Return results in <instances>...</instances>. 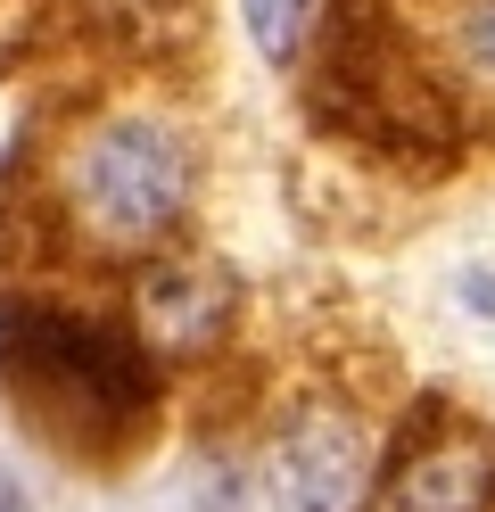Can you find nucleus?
<instances>
[{
  "label": "nucleus",
  "instance_id": "obj_4",
  "mask_svg": "<svg viewBox=\"0 0 495 512\" xmlns=\"http://www.w3.org/2000/svg\"><path fill=\"white\" fill-rule=\"evenodd\" d=\"M363 479V430L347 413H297L289 438L273 446V512H347Z\"/></svg>",
  "mask_w": 495,
  "mask_h": 512
},
{
  "label": "nucleus",
  "instance_id": "obj_7",
  "mask_svg": "<svg viewBox=\"0 0 495 512\" xmlns=\"http://www.w3.org/2000/svg\"><path fill=\"white\" fill-rule=\"evenodd\" d=\"M306 9H314V0H240L248 42L273 58V67H289V58H297V42H306Z\"/></svg>",
  "mask_w": 495,
  "mask_h": 512
},
{
  "label": "nucleus",
  "instance_id": "obj_5",
  "mask_svg": "<svg viewBox=\"0 0 495 512\" xmlns=\"http://www.w3.org/2000/svg\"><path fill=\"white\" fill-rule=\"evenodd\" d=\"M231 323V273L215 265H149L141 273V331L149 347H174V356H198L215 347Z\"/></svg>",
  "mask_w": 495,
  "mask_h": 512
},
{
  "label": "nucleus",
  "instance_id": "obj_6",
  "mask_svg": "<svg viewBox=\"0 0 495 512\" xmlns=\"http://www.w3.org/2000/svg\"><path fill=\"white\" fill-rule=\"evenodd\" d=\"M372 512H495V455L471 438H438L396 463Z\"/></svg>",
  "mask_w": 495,
  "mask_h": 512
},
{
  "label": "nucleus",
  "instance_id": "obj_2",
  "mask_svg": "<svg viewBox=\"0 0 495 512\" xmlns=\"http://www.w3.org/2000/svg\"><path fill=\"white\" fill-rule=\"evenodd\" d=\"M66 199H75V223L99 248H157L190 215V149L157 116H116L75 141Z\"/></svg>",
  "mask_w": 495,
  "mask_h": 512
},
{
  "label": "nucleus",
  "instance_id": "obj_10",
  "mask_svg": "<svg viewBox=\"0 0 495 512\" xmlns=\"http://www.w3.org/2000/svg\"><path fill=\"white\" fill-rule=\"evenodd\" d=\"M116 9H165V0H116Z\"/></svg>",
  "mask_w": 495,
  "mask_h": 512
},
{
  "label": "nucleus",
  "instance_id": "obj_9",
  "mask_svg": "<svg viewBox=\"0 0 495 512\" xmlns=\"http://www.w3.org/2000/svg\"><path fill=\"white\" fill-rule=\"evenodd\" d=\"M0 512H25V496H17V479H0Z\"/></svg>",
  "mask_w": 495,
  "mask_h": 512
},
{
  "label": "nucleus",
  "instance_id": "obj_1",
  "mask_svg": "<svg viewBox=\"0 0 495 512\" xmlns=\"http://www.w3.org/2000/svg\"><path fill=\"white\" fill-rule=\"evenodd\" d=\"M0 372L33 405V422L58 446H75V455H116L157 413L149 347H132L108 323H83L66 306H9V323H0Z\"/></svg>",
  "mask_w": 495,
  "mask_h": 512
},
{
  "label": "nucleus",
  "instance_id": "obj_3",
  "mask_svg": "<svg viewBox=\"0 0 495 512\" xmlns=\"http://www.w3.org/2000/svg\"><path fill=\"white\" fill-rule=\"evenodd\" d=\"M322 108H339V124L355 141H380V149H421V141H454V116L438 100L405 42L380 25V9L363 0H339L330 17V58H322Z\"/></svg>",
  "mask_w": 495,
  "mask_h": 512
},
{
  "label": "nucleus",
  "instance_id": "obj_8",
  "mask_svg": "<svg viewBox=\"0 0 495 512\" xmlns=\"http://www.w3.org/2000/svg\"><path fill=\"white\" fill-rule=\"evenodd\" d=\"M471 50H479V67H495V0L471 9Z\"/></svg>",
  "mask_w": 495,
  "mask_h": 512
}]
</instances>
